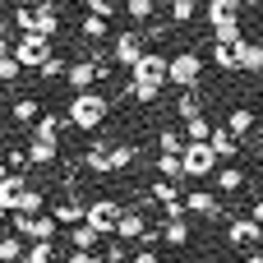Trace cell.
Segmentation results:
<instances>
[{"label":"cell","mask_w":263,"mask_h":263,"mask_svg":"<svg viewBox=\"0 0 263 263\" xmlns=\"http://www.w3.org/2000/svg\"><path fill=\"white\" fill-rule=\"evenodd\" d=\"M185 208H190L194 217L222 222V194H213V190H190V194H185Z\"/></svg>","instance_id":"11"},{"label":"cell","mask_w":263,"mask_h":263,"mask_svg":"<svg viewBox=\"0 0 263 263\" xmlns=\"http://www.w3.org/2000/svg\"><path fill=\"white\" fill-rule=\"evenodd\" d=\"M65 74H69V60H65V55H51V60L37 69V79H42V83H55V79H65Z\"/></svg>","instance_id":"35"},{"label":"cell","mask_w":263,"mask_h":263,"mask_svg":"<svg viewBox=\"0 0 263 263\" xmlns=\"http://www.w3.org/2000/svg\"><path fill=\"white\" fill-rule=\"evenodd\" d=\"M106 236L92 227V222H79V227H69V250H97Z\"/></svg>","instance_id":"20"},{"label":"cell","mask_w":263,"mask_h":263,"mask_svg":"<svg viewBox=\"0 0 263 263\" xmlns=\"http://www.w3.org/2000/svg\"><path fill=\"white\" fill-rule=\"evenodd\" d=\"M166 9H171V23H190L199 14V0H166Z\"/></svg>","instance_id":"39"},{"label":"cell","mask_w":263,"mask_h":263,"mask_svg":"<svg viewBox=\"0 0 263 263\" xmlns=\"http://www.w3.org/2000/svg\"><path fill=\"white\" fill-rule=\"evenodd\" d=\"M5 162H9V171H28L32 162H28V148H14L9 143V153H5Z\"/></svg>","instance_id":"42"},{"label":"cell","mask_w":263,"mask_h":263,"mask_svg":"<svg viewBox=\"0 0 263 263\" xmlns=\"http://www.w3.org/2000/svg\"><path fill=\"white\" fill-rule=\"evenodd\" d=\"M60 125H69V120H60V116H51V111H46V116L32 125V134H42V139H60Z\"/></svg>","instance_id":"40"},{"label":"cell","mask_w":263,"mask_h":263,"mask_svg":"<svg viewBox=\"0 0 263 263\" xmlns=\"http://www.w3.org/2000/svg\"><path fill=\"white\" fill-rule=\"evenodd\" d=\"M83 5H88L92 14H102V18H111V14H116V0H83Z\"/></svg>","instance_id":"45"},{"label":"cell","mask_w":263,"mask_h":263,"mask_svg":"<svg viewBox=\"0 0 263 263\" xmlns=\"http://www.w3.org/2000/svg\"><path fill=\"white\" fill-rule=\"evenodd\" d=\"M111 65L116 60H106V55H88V60H69V74H65V83L74 88V92H88L97 79H106L111 74Z\"/></svg>","instance_id":"3"},{"label":"cell","mask_w":263,"mask_h":263,"mask_svg":"<svg viewBox=\"0 0 263 263\" xmlns=\"http://www.w3.org/2000/svg\"><path fill=\"white\" fill-rule=\"evenodd\" d=\"M106 28H111V18H102V14H92V9H88V14H83V23H79L83 42H92V46H97V42L106 37Z\"/></svg>","instance_id":"25"},{"label":"cell","mask_w":263,"mask_h":263,"mask_svg":"<svg viewBox=\"0 0 263 263\" xmlns=\"http://www.w3.org/2000/svg\"><path fill=\"white\" fill-rule=\"evenodd\" d=\"M171 88H203V55L199 51L171 55Z\"/></svg>","instance_id":"7"},{"label":"cell","mask_w":263,"mask_h":263,"mask_svg":"<svg viewBox=\"0 0 263 263\" xmlns=\"http://www.w3.org/2000/svg\"><path fill=\"white\" fill-rule=\"evenodd\" d=\"M125 14L143 28V23H153V18H157V0H125Z\"/></svg>","instance_id":"34"},{"label":"cell","mask_w":263,"mask_h":263,"mask_svg":"<svg viewBox=\"0 0 263 263\" xmlns=\"http://www.w3.org/2000/svg\"><path fill=\"white\" fill-rule=\"evenodd\" d=\"M23 5H55V0H23Z\"/></svg>","instance_id":"48"},{"label":"cell","mask_w":263,"mask_h":263,"mask_svg":"<svg viewBox=\"0 0 263 263\" xmlns=\"http://www.w3.org/2000/svg\"><path fill=\"white\" fill-rule=\"evenodd\" d=\"M9 231H18V236H28V240H55L60 222H55L51 213H9Z\"/></svg>","instance_id":"6"},{"label":"cell","mask_w":263,"mask_h":263,"mask_svg":"<svg viewBox=\"0 0 263 263\" xmlns=\"http://www.w3.org/2000/svg\"><path fill=\"white\" fill-rule=\"evenodd\" d=\"M83 166H88L92 176H111V143H106V139H92V148L83 153Z\"/></svg>","instance_id":"19"},{"label":"cell","mask_w":263,"mask_h":263,"mask_svg":"<svg viewBox=\"0 0 263 263\" xmlns=\"http://www.w3.org/2000/svg\"><path fill=\"white\" fill-rule=\"evenodd\" d=\"M106 116H111V102H106L97 88H88V92H74V97H69V106H65V120H69V129H83V134L102 129V125H106Z\"/></svg>","instance_id":"2"},{"label":"cell","mask_w":263,"mask_h":263,"mask_svg":"<svg viewBox=\"0 0 263 263\" xmlns=\"http://www.w3.org/2000/svg\"><path fill=\"white\" fill-rule=\"evenodd\" d=\"M55 240H32V250H28V259L23 263H55Z\"/></svg>","instance_id":"37"},{"label":"cell","mask_w":263,"mask_h":263,"mask_svg":"<svg viewBox=\"0 0 263 263\" xmlns=\"http://www.w3.org/2000/svg\"><path fill=\"white\" fill-rule=\"evenodd\" d=\"M23 190H28V185H23V171H5V176H0V208L14 213L18 199H23Z\"/></svg>","instance_id":"14"},{"label":"cell","mask_w":263,"mask_h":263,"mask_svg":"<svg viewBox=\"0 0 263 263\" xmlns=\"http://www.w3.org/2000/svg\"><path fill=\"white\" fill-rule=\"evenodd\" d=\"M190 236H194V231H190V222H185V217L162 222V240H166L171 250H185V245H190Z\"/></svg>","instance_id":"24"},{"label":"cell","mask_w":263,"mask_h":263,"mask_svg":"<svg viewBox=\"0 0 263 263\" xmlns=\"http://www.w3.org/2000/svg\"><path fill=\"white\" fill-rule=\"evenodd\" d=\"M129 263H162V259H157V245H139Z\"/></svg>","instance_id":"44"},{"label":"cell","mask_w":263,"mask_h":263,"mask_svg":"<svg viewBox=\"0 0 263 263\" xmlns=\"http://www.w3.org/2000/svg\"><path fill=\"white\" fill-rule=\"evenodd\" d=\"M134 157H139V148H134V143H111V176L129 171V166H134Z\"/></svg>","instance_id":"30"},{"label":"cell","mask_w":263,"mask_h":263,"mask_svg":"<svg viewBox=\"0 0 263 263\" xmlns=\"http://www.w3.org/2000/svg\"><path fill=\"white\" fill-rule=\"evenodd\" d=\"M213 129H217V125H213L203 111H199L194 120H185V139H190V143H208V139H213Z\"/></svg>","instance_id":"29"},{"label":"cell","mask_w":263,"mask_h":263,"mask_svg":"<svg viewBox=\"0 0 263 263\" xmlns=\"http://www.w3.org/2000/svg\"><path fill=\"white\" fill-rule=\"evenodd\" d=\"M171 199H180V190H176V180H166V176H157V180L148 185V203H171Z\"/></svg>","instance_id":"33"},{"label":"cell","mask_w":263,"mask_h":263,"mask_svg":"<svg viewBox=\"0 0 263 263\" xmlns=\"http://www.w3.org/2000/svg\"><path fill=\"white\" fill-rule=\"evenodd\" d=\"M102 254H106V263H129V259H134V254L125 250V240H120V236H111V245H106Z\"/></svg>","instance_id":"41"},{"label":"cell","mask_w":263,"mask_h":263,"mask_svg":"<svg viewBox=\"0 0 263 263\" xmlns=\"http://www.w3.org/2000/svg\"><path fill=\"white\" fill-rule=\"evenodd\" d=\"M240 0H208V9H203V18H208V28H217L222 18H240Z\"/></svg>","instance_id":"23"},{"label":"cell","mask_w":263,"mask_h":263,"mask_svg":"<svg viewBox=\"0 0 263 263\" xmlns=\"http://www.w3.org/2000/svg\"><path fill=\"white\" fill-rule=\"evenodd\" d=\"M227 129H231V134H240V139H250V134L259 129V116H254L250 106H236V111L227 116Z\"/></svg>","instance_id":"22"},{"label":"cell","mask_w":263,"mask_h":263,"mask_svg":"<svg viewBox=\"0 0 263 263\" xmlns=\"http://www.w3.org/2000/svg\"><path fill=\"white\" fill-rule=\"evenodd\" d=\"M46 213H51L60 227H79V222H88V199H55Z\"/></svg>","instance_id":"12"},{"label":"cell","mask_w":263,"mask_h":263,"mask_svg":"<svg viewBox=\"0 0 263 263\" xmlns=\"http://www.w3.org/2000/svg\"><path fill=\"white\" fill-rule=\"evenodd\" d=\"M208 143L217 148V157H222V162H236V157H240V134H231V129H227V120L213 129V139H208Z\"/></svg>","instance_id":"17"},{"label":"cell","mask_w":263,"mask_h":263,"mask_svg":"<svg viewBox=\"0 0 263 263\" xmlns=\"http://www.w3.org/2000/svg\"><path fill=\"white\" fill-rule=\"evenodd\" d=\"M185 180H208L217 166H222V157H217V148L213 143H185Z\"/></svg>","instance_id":"5"},{"label":"cell","mask_w":263,"mask_h":263,"mask_svg":"<svg viewBox=\"0 0 263 263\" xmlns=\"http://www.w3.org/2000/svg\"><path fill=\"white\" fill-rule=\"evenodd\" d=\"M240 5H245V9H250V5H263V0H240Z\"/></svg>","instance_id":"50"},{"label":"cell","mask_w":263,"mask_h":263,"mask_svg":"<svg viewBox=\"0 0 263 263\" xmlns=\"http://www.w3.org/2000/svg\"><path fill=\"white\" fill-rule=\"evenodd\" d=\"M51 203H46V194L42 190H23V199H18V208L14 213H46Z\"/></svg>","instance_id":"38"},{"label":"cell","mask_w":263,"mask_h":263,"mask_svg":"<svg viewBox=\"0 0 263 263\" xmlns=\"http://www.w3.org/2000/svg\"><path fill=\"white\" fill-rule=\"evenodd\" d=\"M213 65H217L222 74H236V69H240V51H236V46H222V42H213Z\"/></svg>","instance_id":"27"},{"label":"cell","mask_w":263,"mask_h":263,"mask_svg":"<svg viewBox=\"0 0 263 263\" xmlns=\"http://www.w3.org/2000/svg\"><path fill=\"white\" fill-rule=\"evenodd\" d=\"M171 83V55H162V51H148L134 69H129V83H125V92L134 97V102H157L162 97V88Z\"/></svg>","instance_id":"1"},{"label":"cell","mask_w":263,"mask_h":263,"mask_svg":"<svg viewBox=\"0 0 263 263\" xmlns=\"http://www.w3.org/2000/svg\"><path fill=\"white\" fill-rule=\"evenodd\" d=\"M32 32H42V37L55 42V32H60V9H55V5H32Z\"/></svg>","instance_id":"15"},{"label":"cell","mask_w":263,"mask_h":263,"mask_svg":"<svg viewBox=\"0 0 263 263\" xmlns=\"http://www.w3.org/2000/svg\"><path fill=\"white\" fill-rule=\"evenodd\" d=\"M14 55H18V60H23V65L37 74V69H42V65L55 55V42H51V37H42V32H18V42H14Z\"/></svg>","instance_id":"4"},{"label":"cell","mask_w":263,"mask_h":263,"mask_svg":"<svg viewBox=\"0 0 263 263\" xmlns=\"http://www.w3.org/2000/svg\"><path fill=\"white\" fill-rule=\"evenodd\" d=\"M23 240H28V236H18V231L0 236V259H5V263H23V259H28V254H23Z\"/></svg>","instance_id":"31"},{"label":"cell","mask_w":263,"mask_h":263,"mask_svg":"<svg viewBox=\"0 0 263 263\" xmlns=\"http://www.w3.org/2000/svg\"><path fill=\"white\" fill-rule=\"evenodd\" d=\"M65 263H106V254H97V250H69Z\"/></svg>","instance_id":"43"},{"label":"cell","mask_w":263,"mask_h":263,"mask_svg":"<svg viewBox=\"0 0 263 263\" xmlns=\"http://www.w3.org/2000/svg\"><path fill=\"white\" fill-rule=\"evenodd\" d=\"M227 245H236V250H259L263 245V222H254L250 213H245V217H231V222H227Z\"/></svg>","instance_id":"9"},{"label":"cell","mask_w":263,"mask_h":263,"mask_svg":"<svg viewBox=\"0 0 263 263\" xmlns=\"http://www.w3.org/2000/svg\"><path fill=\"white\" fill-rule=\"evenodd\" d=\"M143 55H148V42H143V32H120V37L111 42V60H116L120 69H134Z\"/></svg>","instance_id":"10"},{"label":"cell","mask_w":263,"mask_h":263,"mask_svg":"<svg viewBox=\"0 0 263 263\" xmlns=\"http://www.w3.org/2000/svg\"><path fill=\"white\" fill-rule=\"evenodd\" d=\"M245 263H263V250H245Z\"/></svg>","instance_id":"47"},{"label":"cell","mask_w":263,"mask_h":263,"mask_svg":"<svg viewBox=\"0 0 263 263\" xmlns=\"http://www.w3.org/2000/svg\"><path fill=\"white\" fill-rule=\"evenodd\" d=\"M213 42H222V46H240V42H245V32H240V18H222V23L213 28Z\"/></svg>","instance_id":"26"},{"label":"cell","mask_w":263,"mask_h":263,"mask_svg":"<svg viewBox=\"0 0 263 263\" xmlns=\"http://www.w3.org/2000/svg\"><path fill=\"white\" fill-rule=\"evenodd\" d=\"M203 111V102H199V88H180V97H176V116L180 120H194Z\"/></svg>","instance_id":"28"},{"label":"cell","mask_w":263,"mask_h":263,"mask_svg":"<svg viewBox=\"0 0 263 263\" xmlns=\"http://www.w3.org/2000/svg\"><path fill=\"white\" fill-rule=\"evenodd\" d=\"M23 69H28V65H23V60H18L14 51H0V79H5L9 88H14L18 79H23Z\"/></svg>","instance_id":"32"},{"label":"cell","mask_w":263,"mask_h":263,"mask_svg":"<svg viewBox=\"0 0 263 263\" xmlns=\"http://www.w3.org/2000/svg\"><path fill=\"white\" fill-rule=\"evenodd\" d=\"M120 217H125V203H120V199H106V194L88 199V222H92V227H97L102 236H116Z\"/></svg>","instance_id":"8"},{"label":"cell","mask_w":263,"mask_h":263,"mask_svg":"<svg viewBox=\"0 0 263 263\" xmlns=\"http://www.w3.org/2000/svg\"><path fill=\"white\" fill-rule=\"evenodd\" d=\"M185 143H190L185 129H162L157 134V153H185Z\"/></svg>","instance_id":"36"},{"label":"cell","mask_w":263,"mask_h":263,"mask_svg":"<svg viewBox=\"0 0 263 263\" xmlns=\"http://www.w3.org/2000/svg\"><path fill=\"white\" fill-rule=\"evenodd\" d=\"M213 185H217V194L227 199V194H240V190H245L250 180H245V171H240L236 162H222V166L213 171Z\"/></svg>","instance_id":"13"},{"label":"cell","mask_w":263,"mask_h":263,"mask_svg":"<svg viewBox=\"0 0 263 263\" xmlns=\"http://www.w3.org/2000/svg\"><path fill=\"white\" fill-rule=\"evenodd\" d=\"M236 51H240V69H245V74H263V42L245 37Z\"/></svg>","instance_id":"21"},{"label":"cell","mask_w":263,"mask_h":263,"mask_svg":"<svg viewBox=\"0 0 263 263\" xmlns=\"http://www.w3.org/2000/svg\"><path fill=\"white\" fill-rule=\"evenodd\" d=\"M60 157V139H42V134H32V143H28V162L32 166H51Z\"/></svg>","instance_id":"18"},{"label":"cell","mask_w":263,"mask_h":263,"mask_svg":"<svg viewBox=\"0 0 263 263\" xmlns=\"http://www.w3.org/2000/svg\"><path fill=\"white\" fill-rule=\"evenodd\" d=\"M9 116H14V125H23V129H32L46 111H42V102L37 97H14V106H9Z\"/></svg>","instance_id":"16"},{"label":"cell","mask_w":263,"mask_h":263,"mask_svg":"<svg viewBox=\"0 0 263 263\" xmlns=\"http://www.w3.org/2000/svg\"><path fill=\"white\" fill-rule=\"evenodd\" d=\"M250 217H254V222H263V194H254V199H250Z\"/></svg>","instance_id":"46"},{"label":"cell","mask_w":263,"mask_h":263,"mask_svg":"<svg viewBox=\"0 0 263 263\" xmlns=\"http://www.w3.org/2000/svg\"><path fill=\"white\" fill-rule=\"evenodd\" d=\"M259 162H263V129H259Z\"/></svg>","instance_id":"49"}]
</instances>
